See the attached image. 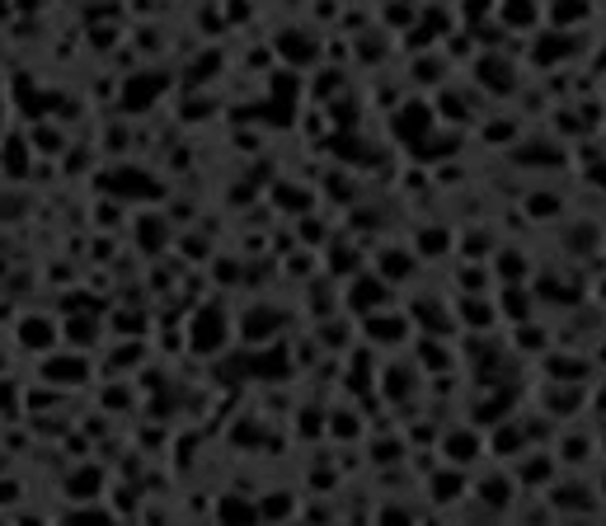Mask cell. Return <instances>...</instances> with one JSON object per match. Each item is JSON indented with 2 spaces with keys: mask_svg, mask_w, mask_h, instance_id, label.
Returning a JSON list of instances; mask_svg holds the SVG:
<instances>
[{
  "mask_svg": "<svg viewBox=\"0 0 606 526\" xmlns=\"http://www.w3.org/2000/svg\"><path fill=\"white\" fill-rule=\"evenodd\" d=\"M559 508H574V513H588L593 508V494H583V489H551Z\"/></svg>",
  "mask_w": 606,
  "mask_h": 526,
  "instance_id": "cell-10",
  "label": "cell"
},
{
  "mask_svg": "<svg viewBox=\"0 0 606 526\" xmlns=\"http://www.w3.org/2000/svg\"><path fill=\"white\" fill-rule=\"evenodd\" d=\"M545 372H551V381H588V372H593V367L588 362H583V358H545Z\"/></svg>",
  "mask_w": 606,
  "mask_h": 526,
  "instance_id": "cell-2",
  "label": "cell"
},
{
  "mask_svg": "<svg viewBox=\"0 0 606 526\" xmlns=\"http://www.w3.org/2000/svg\"><path fill=\"white\" fill-rule=\"evenodd\" d=\"M583 456H588V437H564L559 461H583Z\"/></svg>",
  "mask_w": 606,
  "mask_h": 526,
  "instance_id": "cell-12",
  "label": "cell"
},
{
  "mask_svg": "<svg viewBox=\"0 0 606 526\" xmlns=\"http://www.w3.org/2000/svg\"><path fill=\"white\" fill-rule=\"evenodd\" d=\"M489 452H499V456H517V452H522V427H513V423L499 427V433H494V446H489Z\"/></svg>",
  "mask_w": 606,
  "mask_h": 526,
  "instance_id": "cell-7",
  "label": "cell"
},
{
  "mask_svg": "<svg viewBox=\"0 0 606 526\" xmlns=\"http://www.w3.org/2000/svg\"><path fill=\"white\" fill-rule=\"evenodd\" d=\"M377 306H386V282L362 278L358 282V310H377Z\"/></svg>",
  "mask_w": 606,
  "mask_h": 526,
  "instance_id": "cell-8",
  "label": "cell"
},
{
  "mask_svg": "<svg viewBox=\"0 0 606 526\" xmlns=\"http://www.w3.org/2000/svg\"><path fill=\"white\" fill-rule=\"evenodd\" d=\"M551 475H555V461H551V456H526V461H522V479H526V484H532V479L545 484Z\"/></svg>",
  "mask_w": 606,
  "mask_h": 526,
  "instance_id": "cell-9",
  "label": "cell"
},
{
  "mask_svg": "<svg viewBox=\"0 0 606 526\" xmlns=\"http://www.w3.org/2000/svg\"><path fill=\"white\" fill-rule=\"evenodd\" d=\"M597 291H602V297H597V301H602V306H606V278H602V287H597Z\"/></svg>",
  "mask_w": 606,
  "mask_h": 526,
  "instance_id": "cell-15",
  "label": "cell"
},
{
  "mask_svg": "<svg viewBox=\"0 0 606 526\" xmlns=\"http://www.w3.org/2000/svg\"><path fill=\"white\" fill-rule=\"evenodd\" d=\"M475 494H480L484 503H494V508H507V498H513V489H507V479H503V475L475 484Z\"/></svg>",
  "mask_w": 606,
  "mask_h": 526,
  "instance_id": "cell-5",
  "label": "cell"
},
{
  "mask_svg": "<svg viewBox=\"0 0 606 526\" xmlns=\"http://www.w3.org/2000/svg\"><path fill=\"white\" fill-rule=\"evenodd\" d=\"M545 334H551V329H541V324H517V348H532V353H545V348H551V339H545Z\"/></svg>",
  "mask_w": 606,
  "mask_h": 526,
  "instance_id": "cell-6",
  "label": "cell"
},
{
  "mask_svg": "<svg viewBox=\"0 0 606 526\" xmlns=\"http://www.w3.org/2000/svg\"><path fill=\"white\" fill-rule=\"evenodd\" d=\"M583 14H588V6H583V0H559V6H555L559 24H564V19H583Z\"/></svg>",
  "mask_w": 606,
  "mask_h": 526,
  "instance_id": "cell-13",
  "label": "cell"
},
{
  "mask_svg": "<svg viewBox=\"0 0 606 526\" xmlns=\"http://www.w3.org/2000/svg\"><path fill=\"white\" fill-rule=\"evenodd\" d=\"M386 272H390V278H404V272H414V264H409V255H400V249H390V255H386Z\"/></svg>",
  "mask_w": 606,
  "mask_h": 526,
  "instance_id": "cell-11",
  "label": "cell"
},
{
  "mask_svg": "<svg viewBox=\"0 0 606 526\" xmlns=\"http://www.w3.org/2000/svg\"><path fill=\"white\" fill-rule=\"evenodd\" d=\"M526 212H536V217H551V212H559V203H555V198H536V203L526 198Z\"/></svg>",
  "mask_w": 606,
  "mask_h": 526,
  "instance_id": "cell-14",
  "label": "cell"
},
{
  "mask_svg": "<svg viewBox=\"0 0 606 526\" xmlns=\"http://www.w3.org/2000/svg\"><path fill=\"white\" fill-rule=\"evenodd\" d=\"M526 272H532L526 255H517V249H503V255H499V278H503V282H522Z\"/></svg>",
  "mask_w": 606,
  "mask_h": 526,
  "instance_id": "cell-4",
  "label": "cell"
},
{
  "mask_svg": "<svg viewBox=\"0 0 606 526\" xmlns=\"http://www.w3.org/2000/svg\"><path fill=\"white\" fill-rule=\"evenodd\" d=\"M452 494H456V498L465 494V475H461V465H456V471L433 475V484H428V498H433V503H452Z\"/></svg>",
  "mask_w": 606,
  "mask_h": 526,
  "instance_id": "cell-3",
  "label": "cell"
},
{
  "mask_svg": "<svg viewBox=\"0 0 606 526\" xmlns=\"http://www.w3.org/2000/svg\"><path fill=\"white\" fill-rule=\"evenodd\" d=\"M480 452H484V446H480L475 427H461V433H446L442 437V456L452 461V465H471V461H480Z\"/></svg>",
  "mask_w": 606,
  "mask_h": 526,
  "instance_id": "cell-1",
  "label": "cell"
}]
</instances>
